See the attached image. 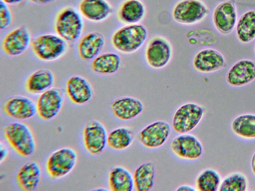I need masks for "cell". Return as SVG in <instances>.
Returning a JSON list of instances; mask_svg holds the SVG:
<instances>
[{
  "instance_id": "cell-1",
  "label": "cell",
  "mask_w": 255,
  "mask_h": 191,
  "mask_svg": "<svg viewBox=\"0 0 255 191\" xmlns=\"http://www.w3.org/2000/svg\"><path fill=\"white\" fill-rule=\"evenodd\" d=\"M148 35L147 28L141 23L124 25L114 32L111 37V43L118 52L129 54L142 47Z\"/></svg>"
},
{
  "instance_id": "cell-2",
  "label": "cell",
  "mask_w": 255,
  "mask_h": 191,
  "mask_svg": "<svg viewBox=\"0 0 255 191\" xmlns=\"http://www.w3.org/2000/svg\"><path fill=\"white\" fill-rule=\"evenodd\" d=\"M3 135L7 142L19 156H32L36 149V141L32 130L21 121L10 122L3 129Z\"/></svg>"
},
{
  "instance_id": "cell-3",
  "label": "cell",
  "mask_w": 255,
  "mask_h": 191,
  "mask_svg": "<svg viewBox=\"0 0 255 191\" xmlns=\"http://www.w3.org/2000/svg\"><path fill=\"white\" fill-rule=\"evenodd\" d=\"M84 28L83 17L72 6L62 8L54 20L56 33L67 42H74L82 37Z\"/></svg>"
},
{
  "instance_id": "cell-4",
  "label": "cell",
  "mask_w": 255,
  "mask_h": 191,
  "mask_svg": "<svg viewBox=\"0 0 255 191\" xmlns=\"http://www.w3.org/2000/svg\"><path fill=\"white\" fill-rule=\"evenodd\" d=\"M31 49L35 56L44 62L57 60L67 53L68 42L57 34H43L32 40Z\"/></svg>"
},
{
  "instance_id": "cell-5",
  "label": "cell",
  "mask_w": 255,
  "mask_h": 191,
  "mask_svg": "<svg viewBox=\"0 0 255 191\" xmlns=\"http://www.w3.org/2000/svg\"><path fill=\"white\" fill-rule=\"evenodd\" d=\"M204 114L205 109L202 105L194 102H185L174 111L172 128L178 134L191 133L200 123Z\"/></svg>"
},
{
  "instance_id": "cell-6",
  "label": "cell",
  "mask_w": 255,
  "mask_h": 191,
  "mask_svg": "<svg viewBox=\"0 0 255 191\" xmlns=\"http://www.w3.org/2000/svg\"><path fill=\"white\" fill-rule=\"evenodd\" d=\"M78 159L76 150L63 147L54 151L46 162V171L50 178L58 180L65 177L75 168Z\"/></svg>"
},
{
  "instance_id": "cell-7",
  "label": "cell",
  "mask_w": 255,
  "mask_h": 191,
  "mask_svg": "<svg viewBox=\"0 0 255 191\" xmlns=\"http://www.w3.org/2000/svg\"><path fill=\"white\" fill-rule=\"evenodd\" d=\"M209 13L208 6L201 0H179L172 9L171 16L178 24L193 25L202 21Z\"/></svg>"
},
{
  "instance_id": "cell-8",
  "label": "cell",
  "mask_w": 255,
  "mask_h": 191,
  "mask_svg": "<svg viewBox=\"0 0 255 191\" xmlns=\"http://www.w3.org/2000/svg\"><path fill=\"white\" fill-rule=\"evenodd\" d=\"M173 53L170 42L163 36L156 35L151 37L146 43L144 56L145 61L150 68L159 70L169 64Z\"/></svg>"
},
{
  "instance_id": "cell-9",
  "label": "cell",
  "mask_w": 255,
  "mask_h": 191,
  "mask_svg": "<svg viewBox=\"0 0 255 191\" xmlns=\"http://www.w3.org/2000/svg\"><path fill=\"white\" fill-rule=\"evenodd\" d=\"M171 124L164 120H157L142 128L137 134L139 144L144 148L154 150L163 146L169 139Z\"/></svg>"
},
{
  "instance_id": "cell-10",
  "label": "cell",
  "mask_w": 255,
  "mask_h": 191,
  "mask_svg": "<svg viewBox=\"0 0 255 191\" xmlns=\"http://www.w3.org/2000/svg\"><path fill=\"white\" fill-rule=\"evenodd\" d=\"M108 132L100 121L91 119L86 123L83 130V142L85 149L93 156L102 154L108 147Z\"/></svg>"
},
{
  "instance_id": "cell-11",
  "label": "cell",
  "mask_w": 255,
  "mask_h": 191,
  "mask_svg": "<svg viewBox=\"0 0 255 191\" xmlns=\"http://www.w3.org/2000/svg\"><path fill=\"white\" fill-rule=\"evenodd\" d=\"M170 149L176 158L186 161L197 160L204 153L202 143L191 133L178 134L171 141Z\"/></svg>"
},
{
  "instance_id": "cell-12",
  "label": "cell",
  "mask_w": 255,
  "mask_h": 191,
  "mask_svg": "<svg viewBox=\"0 0 255 191\" xmlns=\"http://www.w3.org/2000/svg\"><path fill=\"white\" fill-rule=\"evenodd\" d=\"M64 101L63 91L53 87L39 95L36 102L37 114L42 120H51L59 114Z\"/></svg>"
},
{
  "instance_id": "cell-13",
  "label": "cell",
  "mask_w": 255,
  "mask_h": 191,
  "mask_svg": "<svg viewBox=\"0 0 255 191\" xmlns=\"http://www.w3.org/2000/svg\"><path fill=\"white\" fill-rule=\"evenodd\" d=\"M2 109L8 116L18 121L28 120L37 114L36 102L23 95H15L7 98Z\"/></svg>"
},
{
  "instance_id": "cell-14",
  "label": "cell",
  "mask_w": 255,
  "mask_h": 191,
  "mask_svg": "<svg viewBox=\"0 0 255 191\" xmlns=\"http://www.w3.org/2000/svg\"><path fill=\"white\" fill-rule=\"evenodd\" d=\"M32 39L28 29L18 26L7 33L3 37L1 48L3 53L10 57L19 56L31 46Z\"/></svg>"
},
{
  "instance_id": "cell-15",
  "label": "cell",
  "mask_w": 255,
  "mask_h": 191,
  "mask_svg": "<svg viewBox=\"0 0 255 191\" xmlns=\"http://www.w3.org/2000/svg\"><path fill=\"white\" fill-rule=\"evenodd\" d=\"M144 104L139 99L131 96H122L110 104V110L115 118L122 121L132 120L143 111Z\"/></svg>"
},
{
  "instance_id": "cell-16",
  "label": "cell",
  "mask_w": 255,
  "mask_h": 191,
  "mask_svg": "<svg viewBox=\"0 0 255 191\" xmlns=\"http://www.w3.org/2000/svg\"><path fill=\"white\" fill-rule=\"evenodd\" d=\"M238 13L235 2L227 0L218 4L213 10L212 21L214 27L220 33L227 35L235 28Z\"/></svg>"
},
{
  "instance_id": "cell-17",
  "label": "cell",
  "mask_w": 255,
  "mask_h": 191,
  "mask_svg": "<svg viewBox=\"0 0 255 191\" xmlns=\"http://www.w3.org/2000/svg\"><path fill=\"white\" fill-rule=\"evenodd\" d=\"M65 92L70 101L77 105L88 103L94 96L91 83L86 78L78 75H73L68 79Z\"/></svg>"
},
{
  "instance_id": "cell-18",
  "label": "cell",
  "mask_w": 255,
  "mask_h": 191,
  "mask_svg": "<svg viewBox=\"0 0 255 191\" xmlns=\"http://www.w3.org/2000/svg\"><path fill=\"white\" fill-rule=\"evenodd\" d=\"M192 64L197 72L208 74L225 68L226 61L224 55L218 50L212 48H206L195 54Z\"/></svg>"
},
{
  "instance_id": "cell-19",
  "label": "cell",
  "mask_w": 255,
  "mask_h": 191,
  "mask_svg": "<svg viewBox=\"0 0 255 191\" xmlns=\"http://www.w3.org/2000/svg\"><path fill=\"white\" fill-rule=\"evenodd\" d=\"M226 80L232 87L245 86L255 80V61L241 59L234 63L228 71Z\"/></svg>"
},
{
  "instance_id": "cell-20",
  "label": "cell",
  "mask_w": 255,
  "mask_h": 191,
  "mask_svg": "<svg viewBox=\"0 0 255 191\" xmlns=\"http://www.w3.org/2000/svg\"><path fill=\"white\" fill-rule=\"evenodd\" d=\"M78 10L88 20L98 23L109 18L113 13V8L108 0H81Z\"/></svg>"
},
{
  "instance_id": "cell-21",
  "label": "cell",
  "mask_w": 255,
  "mask_h": 191,
  "mask_svg": "<svg viewBox=\"0 0 255 191\" xmlns=\"http://www.w3.org/2000/svg\"><path fill=\"white\" fill-rule=\"evenodd\" d=\"M105 45L106 39L103 33L90 32L79 39L77 47L79 57L84 61H92L102 53Z\"/></svg>"
},
{
  "instance_id": "cell-22",
  "label": "cell",
  "mask_w": 255,
  "mask_h": 191,
  "mask_svg": "<svg viewBox=\"0 0 255 191\" xmlns=\"http://www.w3.org/2000/svg\"><path fill=\"white\" fill-rule=\"evenodd\" d=\"M42 177V170L39 163L29 161L23 164L18 170L16 180L22 191H32L39 186Z\"/></svg>"
},
{
  "instance_id": "cell-23",
  "label": "cell",
  "mask_w": 255,
  "mask_h": 191,
  "mask_svg": "<svg viewBox=\"0 0 255 191\" xmlns=\"http://www.w3.org/2000/svg\"><path fill=\"white\" fill-rule=\"evenodd\" d=\"M146 13V6L141 0H124L119 5L117 16L124 25L140 23Z\"/></svg>"
},
{
  "instance_id": "cell-24",
  "label": "cell",
  "mask_w": 255,
  "mask_h": 191,
  "mask_svg": "<svg viewBox=\"0 0 255 191\" xmlns=\"http://www.w3.org/2000/svg\"><path fill=\"white\" fill-rule=\"evenodd\" d=\"M55 83L53 72L49 69L41 68L32 73L25 82V89L31 95H40L53 88Z\"/></svg>"
},
{
  "instance_id": "cell-25",
  "label": "cell",
  "mask_w": 255,
  "mask_h": 191,
  "mask_svg": "<svg viewBox=\"0 0 255 191\" xmlns=\"http://www.w3.org/2000/svg\"><path fill=\"white\" fill-rule=\"evenodd\" d=\"M134 190L149 191L154 187L156 179V168L151 161L139 165L132 173Z\"/></svg>"
},
{
  "instance_id": "cell-26",
  "label": "cell",
  "mask_w": 255,
  "mask_h": 191,
  "mask_svg": "<svg viewBox=\"0 0 255 191\" xmlns=\"http://www.w3.org/2000/svg\"><path fill=\"white\" fill-rule=\"evenodd\" d=\"M122 59L120 56L113 52L101 53L91 63V69L95 74L101 76H110L120 69Z\"/></svg>"
},
{
  "instance_id": "cell-27",
  "label": "cell",
  "mask_w": 255,
  "mask_h": 191,
  "mask_svg": "<svg viewBox=\"0 0 255 191\" xmlns=\"http://www.w3.org/2000/svg\"><path fill=\"white\" fill-rule=\"evenodd\" d=\"M109 189L112 191H131L134 190L132 173L126 167H113L108 176Z\"/></svg>"
},
{
  "instance_id": "cell-28",
  "label": "cell",
  "mask_w": 255,
  "mask_h": 191,
  "mask_svg": "<svg viewBox=\"0 0 255 191\" xmlns=\"http://www.w3.org/2000/svg\"><path fill=\"white\" fill-rule=\"evenodd\" d=\"M232 132L240 138L255 139V114L243 113L237 115L231 122Z\"/></svg>"
},
{
  "instance_id": "cell-29",
  "label": "cell",
  "mask_w": 255,
  "mask_h": 191,
  "mask_svg": "<svg viewBox=\"0 0 255 191\" xmlns=\"http://www.w3.org/2000/svg\"><path fill=\"white\" fill-rule=\"evenodd\" d=\"M238 40L248 44L255 39V9L244 12L238 19L235 26Z\"/></svg>"
},
{
  "instance_id": "cell-30",
  "label": "cell",
  "mask_w": 255,
  "mask_h": 191,
  "mask_svg": "<svg viewBox=\"0 0 255 191\" xmlns=\"http://www.w3.org/2000/svg\"><path fill=\"white\" fill-rule=\"evenodd\" d=\"M133 140V134L129 128L118 126L108 132V147L114 151H123L130 147Z\"/></svg>"
},
{
  "instance_id": "cell-31",
  "label": "cell",
  "mask_w": 255,
  "mask_h": 191,
  "mask_svg": "<svg viewBox=\"0 0 255 191\" xmlns=\"http://www.w3.org/2000/svg\"><path fill=\"white\" fill-rule=\"evenodd\" d=\"M222 178L219 173L214 169L208 168L200 171L195 180L197 191H219Z\"/></svg>"
},
{
  "instance_id": "cell-32",
  "label": "cell",
  "mask_w": 255,
  "mask_h": 191,
  "mask_svg": "<svg viewBox=\"0 0 255 191\" xmlns=\"http://www.w3.org/2000/svg\"><path fill=\"white\" fill-rule=\"evenodd\" d=\"M249 188L247 176L242 172H232L222 179L220 191H246Z\"/></svg>"
},
{
  "instance_id": "cell-33",
  "label": "cell",
  "mask_w": 255,
  "mask_h": 191,
  "mask_svg": "<svg viewBox=\"0 0 255 191\" xmlns=\"http://www.w3.org/2000/svg\"><path fill=\"white\" fill-rule=\"evenodd\" d=\"M13 15L9 5L2 1H0V29L4 30L12 23Z\"/></svg>"
},
{
  "instance_id": "cell-34",
  "label": "cell",
  "mask_w": 255,
  "mask_h": 191,
  "mask_svg": "<svg viewBox=\"0 0 255 191\" xmlns=\"http://www.w3.org/2000/svg\"><path fill=\"white\" fill-rule=\"evenodd\" d=\"M9 151L6 146L2 143L0 142V163L1 164L7 158Z\"/></svg>"
},
{
  "instance_id": "cell-35",
  "label": "cell",
  "mask_w": 255,
  "mask_h": 191,
  "mask_svg": "<svg viewBox=\"0 0 255 191\" xmlns=\"http://www.w3.org/2000/svg\"><path fill=\"white\" fill-rule=\"evenodd\" d=\"M176 191H195L197 190L195 186L188 184H183L178 187Z\"/></svg>"
},
{
  "instance_id": "cell-36",
  "label": "cell",
  "mask_w": 255,
  "mask_h": 191,
  "mask_svg": "<svg viewBox=\"0 0 255 191\" xmlns=\"http://www.w3.org/2000/svg\"><path fill=\"white\" fill-rule=\"evenodd\" d=\"M32 3L40 4V5H44V4H48L52 3L56 1V0H29Z\"/></svg>"
},
{
  "instance_id": "cell-37",
  "label": "cell",
  "mask_w": 255,
  "mask_h": 191,
  "mask_svg": "<svg viewBox=\"0 0 255 191\" xmlns=\"http://www.w3.org/2000/svg\"><path fill=\"white\" fill-rule=\"evenodd\" d=\"M25 0H0L8 5H15L22 3Z\"/></svg>"
},
{
  "instance_id": "cell-38",
  "label": "cell",
  "mask_w": 255,
  "mask_h": 191,
  "mask_svg": "<svg viewBox=\"0 0 255 191\" xmlns=\"http://www.w3.org/2000/svg\"><path fill=\"white\" fill-rule=\"evenodd\" d=\"M251 167L252 171L254 175L255 176V151H254L251 158Z\"/></svg>"
},
{
  "instance_id": "cell-39",
  "label": "cell",
  "mask_w": 255,
  "mask_h": 191,
  "mask_svg": "<svg viewBox=\"0 0 255 191\" xmlns=\"http://www.w3.org/2000/svg\"><path fill=\"white\" fill-rule=\"evenodd\" d=\"M254 51H255V47H254Z\"/></svg>"
}]
</instances>
